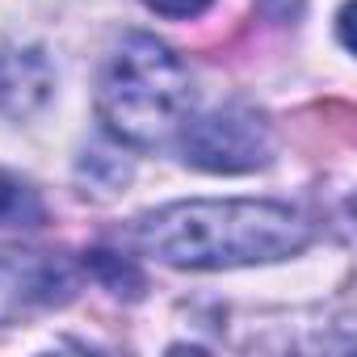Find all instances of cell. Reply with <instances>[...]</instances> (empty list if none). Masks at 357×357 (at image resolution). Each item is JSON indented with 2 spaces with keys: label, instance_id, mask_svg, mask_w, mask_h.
Listing matches in <instances>:
<instances>
[{
  "label": "cell",
  "instance_id": "cell-1",
  "mask_svg": "<svg viewBox=\"0 0 357 357\" xmlns=\"http://www.w3.org/2000/svg\"><path fill=\"white\" fill-rule=\"evenodd\" d=\"M135 244L176 269H231L303 252L311 223L282 202H176L139 219Z\"/></svg>",
  "mask_w": 357,
  "mask_h": 357
},
{
  "label": "cell",
  "instance_id": "cell-2",
  "mask_svg": "<svg viewBox=\"0 0 357 357\" xmlns=\"http://www.w3.org/2000/svg\"><path fill=\"white\" fill-rule=\"evenodd\" d=\"M190 68L151 34H130L105 63L97 84V114L109 135L135 147H160L190 122Z\"/></svg>",
  "mask_w": 357,
  "mask_h": 357
},
{
  "label": "cell",
  "instance_id": "cell-3",
  "mask_svg": "<svg viewBox=\"0 0 357 357\" xmlns=\"http://www.w3.org/2000/svg\"><path fill=\"white\" fill-rule=\"evenodd\" d=\"M176 135H181L185 160L206 172H252L273 151L269 126L244 105H227L206 118H194Z\"/></svg>",
  "mask_w": 357,
  "mask_h": 357
},
{
  "label": "cell",
  "instance_id": "cell-4",
  "mask_svg": "<svg viewBox=\"0 0 357 357\" xmlns=\"http://www.w3.org/2000/svg\"><path fill=\"white\" fill-rule=\"evenodd\" d=\"M72 286L76 282H72L68 261H55L47 252L0 248V324L38 307H51V303H63Z\"/></svg>",
  "mask_w": 357,
  "mask_h": 357
},
{
  "label": "cell",
  "instance_id": "cell-5",
  "mask_svg": "<svg viewBox=\"0 0 357 357\" xmlns=\"http://www.w3.org/2000/svg\"><path fill=\"white\" fill-rule=\"evenodd\" d=\"M55 89V72L43 51H0V118H30L47 105Z\"/></svg>",
  "mask_w": 357,
  "mask_h": 357
},
{
  "label": "cell",
  "instance_id": "cell-6",
  "mask_svg": "<svg viewBox=\"0 0 357 357\" xmlns=\"http://www.w3.org/2000/svg\"><path fill=\"white\" fill-rule=\"evenodd\" d=\"M43 223V202L34 190L0 172V227H38Z\"/></svg>",
  "mask_w": 357,
  "mask_h": 357
},
{
  "label": "cell",
  "instance_id": "cell-7",
  "mask_svg": "<svg viewBox=\"0 0 357 357\" xmlns=\"http://www.w3.org/2000/svg\"><path fill=\"white\" fill-rule=\"evenodd\" d=\"M84 265L109 286V290H118V294H139L143 290V278H139V269L130 265V261H122V257H114V252H105V248H93V252H84Z\"/></svg>",
  "mask_w": 357,
  "mask_h": 357
},
{
  "label": "cell",
  "instance_id": "cell-8",
  "mask_svg": "<svg viewBox=\"0 0 357 357\" xmlns=\"http://www.w3.org/2000/svg\"><path fill=\"white\" fill-rule=\"evenodd\" d=\"M147 9H155L160 17H176V22H185V17H198L211 9V0H143Z\"/></svg>",
  "mask_w": 357,
  "mask_h": 357
},
{
  "label": "cell",
  "instance_id": "cell-9",
  "mask_svg": "<svg viewBox=\"0 0 357 357\" xmlns=\"http://www.w3.org/2000/svg\"><path fill=\"white\" fill-rule=\"evenodd\" d=\"M261 9H265L269 17H278V22H290V17H298L303 0H261Z\"/></svg>",
  "mask_w": 357,
  "mask_h": 357
}]
</instances>
